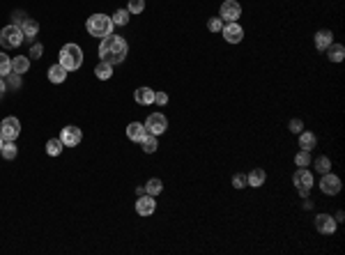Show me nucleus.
Here are the masks:
<instances>
[{
	"mask_svg": "<svg viewBox=\"0 0 345 255\" xmlns=\"http://www.w3.org/2000/svg\"><path fill=\"white\" fill-rule=\"evenodd\" d=\"M157 209V202H155V196H150V193H143V196L136 200V212L141 216H150V214H155Z\"/></svg>",
	"mask_w": 345,
	"mask_h": 255,
	"instance_id": "ddd939ff",
	"label": "nucleus"
},
{
	"mask_svg": "<svg viewBox=\"0 0 345 255\" xmlns=\"http://www.w3.org/2000/svg\"><path fill=\"white\" fill-rule=\"evenodd\" d=\"M30 69V58L28 55H14L12 58V71L14 74H25Z\"/></svg>",
	"mask_w": 345,
	"mask_h": 255,
	"instance_id": "f3484780",
	"label": "nucleus"
},
{
	"mask_svg": "<svg viewBox=\"0 0 345 255\" xmlns=\"http://www.w3.org/2000/svg\"><path fill=\"white\" fill-rule=\"evenodd\" d=\"M290 131H292V133H302V131H304V122H302V120H290Z\"/></svg>",
	"mask_w": 345,
	"mask_h": 255,
	"instance_id": "c9c22d12",
	"label": "nucleus"
},
{
	"mask_svg": "<svg viewBox=\"0 0 345 255\" xmlns=\"http://www.w3.org/2000/svg\"><path fill=\"white\" fill-rule=\"evenodd\" d=\"M62 147H65V145H62L60 138H51V140L46 142V154L48 156H58L60 152H62Z\"/></svg>",
	"mask_w": 345,
	"mask_h": 255,
	"instance_id": "bb28decb",
	"label": "nucleus"
},
{
	"mask_svg": "<svg viewBox=\"0 0 345 255\" xmlns=\"http://www.w3.org/2000/svg\"><path fill=\"white\" fill-rule=\"evenodd\" d=\"M111 18H113V25H127L129 23V12L127 9H118Z\"/></svg>",
	"mask_w": 345,
	"mask_h": 255,
	"instance_id": "c85d7f7f",
	"label": "nucleus"
},
{
	"mask_svg": "<svg viewBox=\"0 0 345 255\" xmlns=\"http://www.w3.org/2000/svg\"><path fill=\"white\" fill-rule=\"evenodd\" d=\"M246 179H249V186H262L265 184V179H267V175H265V170L262 168H253V170L246 175Z\"/></svg>",
	"mask_w": 345,
	"mask_h": 255,
	"instance_id": "6ab92c4d",
	"label": "nucleus"
},
{
	"mask_svg": "<svg viewBox=\"0 0 345 255\" xmlns=\"http://www.w3.org/2000/svg\"><path fill=\"white\" fill-rule=\"evenodd\" d=\"M316 170L318 172H332V161L327 159V156H318V161H316Z\"/></svg>",
	"mask_w": 345,
	"mask_h": 255,
	"instance_id": "c756f323",
	"label": "nucleus"
},
{
	"mask_svg": "<svg viewBox=\"0 0 345 255\" xmlns=\"http://www.w3.org/2000/svg\"><path fill=\"white\" fill-rule=\"evenodd\" d=\"M207 30H209V32H221V30H223V18H221V16L209 18V21H207Z\"/></svg>",
	"mask_w": 345,
	"mask_h": 255,
	"instance_id": "2f4dec72",
	"label": "nucleus"
},
{
	"mask_svg": "<svg viewBox=\"0 0 345 255\" xmlns=\"http://www.w3.org/2000/svg\"><path fill=\"white\" fill-rule=\"evenodd\" d=\"M145 129H148V133H155V136H161V133H166V129H168L166 115H164V113H152V115H148Z\"/></svg>",
	"mask_w": 345,
	"mask_h": 255,
	"instance_id": "0eeeda50",
	"label": "nucleus"
},
{
	"mask_svg": "<svg viewBox=\"0 0 345 255\" xmlns=\"http://www.w3.org/2000/svg\"><path fill=\"white\" fill-rule=\"evenodd\" d=\"M242 16V5H239L237 0H223V5H221V18L223 21H237Z\"/></svg>",
	"mask_w": 345,
	"mask_h": 255,
	"instance_id": "1a4fd4ad",
	"label": "nucleus"
},
{
	"mask_svg": "<svg viewBox=\"0 0 345 255\" xmlns=\"http://www.w3.org/2000/svg\"><path fill=\"white\" fill-rule=\"evenodd\" d=\"M18 133H21V122H18V118L9 115V118H5L0 122V136H2V140H16Z\"/></svg>",
	"mask_w": 345,
	"mask_h": 255,
	"instance_id": "423d86ee",
	"label": "nucleus"
},
{
	"mask_svg": "<svg viewBox=\"0 0 345 255\" xmlns=\"http://www.w3.org/2000/svg\"><path fill=\"white\" fill-rule=\"evenodd\" d=\"M60 140H62L65 147H76L78 142L83 140V133H81L78 127H65V129L60 131Z\"/></svg>",
	"mask_w": 345,
	"mask_h": 255,
	"instance_id": "9d476101",
	"label": "nucleus"
},
{
	"mask_svg": "<svg viewBox=\"0 0 345 255\" xmlns=\"http://www.w3.org/2000/svg\"><path fill=\"white\" fill-rule=\"evenodd\" d=\"M148 133V129H145V125H141V122H131L129 127H127V138L134 142H141V138Z\"/></svg>",
	"mask_w": 345,
	"mask_h": 255,
	"instance_id": "2eb2a0df",
	"label": "nucleus"
},
{
	"mask_svg": "<svg viewBox=\"0 0 345 255\" xmlns=\"http://www.w3.org/2000/svg\"><path fill=\"white\" fill-rule=\"evenodd\" d=\"M0 154H2V159H7V161L16 159V145H14V140H5V142H2Z\"/></svg>",
	"mask_w": 345,
	"mask_h": 255,
	"instance_id": "a878e982",
	"label": "nucleus"
},
{
	"mask_svg": "<svg viewBox=\"0 0 345 255\" xmlns=\"http://www.w3.org/2000/svg\"><path fill=\"white\" fill-rule=\"evenodd\" d=\"M292 184H295V189L299 191V196H309V191L313 189V175H311L306 168H299L295 175H292Z\"/></svg>",
	"mask_w": 345,
	"mask_h": 255,
	"instance_id": "39448f33",
	"label": "nucleus"
},
{
	"mask_svg": "<svg viewBox=\"0 0 345 255\" xmlns=\"http://www.w3.org/2000/svg\"><path fill=\"white\" fill-rule=\"evenodd\" d=\"M320 191L327 193V196H336L341 191V179L336 175H332V172H325L320 179Z\"/></svg>",
	"mask_w": 345,
	"mask_h": 255,
	"instance_id": "f8f14e48",
	"label": "nucleus"
},
{
	"mask_svg": "<svg viewBox=\"0 0 345 255\" xmlns=\"http://www.w3.org/2000/svg\"><path fill=\"white\" fill-rule=\"evenodd\" d=\"M316 142H318V138L313 136L311 131H302V133H299V147L306 149V152H311V149L316 147Z\"/></svg>",
	"mask_w": 345,
	"mask_h": 255,
	"instance_id": "412c9836",
	"label": "nucleus"
},
{
	"mask_svg": "<svg viewBox=\"0 0 345 255\" xmlns=\"http://www.w3.org/2000/svg\"><path fill=\"white\" fill-rule=\"evenodd\" d=\"M143 189H145V193H150V196H159L161 191H164V184H161L159 177H152V179H148V184H145Z\"/></svg>",
	"mask_w": 345,
	"mask_h": 255,
	"instance_id": "393cba45",
	"label": "nucleus"
},
{
	"mask_svg": "<svg viewBox=\"0 0 345 255\" xmlns=\"http://www.w3.org/2000/svg\"><path fill=\"white\" fill-rule=\"evenodd\" d=\"M21 30H23L25 39H32V37L39 32V25H37V21H32V18H23V23H21Z\"/></svg>",
	"mask_w": 345,
	"mask_h": 255,
	"instance_id": "b1692460",
	"label": "nucleus"
},
{
	"mask_svg": "<svg viewBox=\"0 0 345 255\" xmlns=\"http://www.w3.org/2000/svg\"><path fill=\"white\" fill-rule=\"evenodd\" d=\"M232 186H235V189H244V186H249V179H246L244 172H237V175L232 177Z\"/></svg>",
	"mask_w": 345,
	"mask_h": 255,
	"instance_id": "72a5a7b5",
	"label": "nucleus"
},
{
	"mask_svg": "<svg viewBox=\"0 0 345 255\" xmlns=\"http://www.w3.org/2000/svg\"><path fill=\"white\" fill-rule=\"evenodd\" d=\"M295 163H297L299 168H306V166L311 163V154L306 152V149H302V152H299V154L295 156Z\"/></svg>",
	"mask_w": 345,
	"mask_h": 255,
	"instance_id": "473e14b6",
	"label": "nucleus"
},
{
	"mask_svg": "<svg viewBox=\"0 0 345 255\" xmlns=\"http://www.w3.org/2000/svg\"><path fill=\"white\" fill-rule=\"evenodd\" d=\"M23 39H25L23 30H21V25H16V23L5 25V28L0 30V44H2L5 48L21 46V44H23Z\"/></svg>",
	"mask_w": 345,
	"mask_h": 255,
	"instance_id": "20e7f679",
	"label": "nucleus"
},
{
	"mask_svg": "<svg viewBox=\"0 0 345 255\" xmlns=\"http://www.w3.org/2000/svg\"><path fill=\"white\" fill-rule=\"evenodd\" d=\"M336 219H334L332 214H318L316 216V230L320 235H334L336 232Z\"/></svg>",
	"mask_w": 345,
	"mask_h": 255,
	"instance_id": "9b49d317",
	"label": "nucleus"
},
{
	"mask_svg": "<svg viewBox=\"0 0 345 255\" xmlns=\"http://www.w3.org/2000/svg\"><path fill=\"white\" fill-rule=\"evenodd\" d=\"M327 55L332 62H341L345 58V46L343 44H329L327 46Z\"/></svg>",
	"mask_w": 345,
	"mask_h": 255,
	"instance_id": "4be33fe9",
	"label": "nucleus"
},
{
	"mask_svg": "<svg viewBox=\"0 0 345 255\" xmlns=\"http://www.w3.org/2000/svg\"><path fill=\"white\" fill-rule=\"evenodd\" d=\"M223 37H226L228 44H239L242 39H244V30H242V25L237 23V21H230V23H223Z\"/></svg>",
	"mask_w": 345,
	"mask_h": 255,
	"instance_id": "6e6552de",
	"label": "nucleus"
},
{
	"mask_svg": "<svg viewBox=\"0 0 345 255\" xmlns=\"http://www.w3.org/2000/svg\"><path fill=\"white\" fill-rule=\"evenodd\" d=\"M5 90H7V85H5V81H2V76H0V97L5 95Z\"/></svg>",
	"mask_w": 345,
	"mask_h": 255,
	"instance_id": "4c0bfd02",
	"label": "nucleus"
},
{
	"mask_svg": "<svg viewBox=\"0 0 345 255\" xmlns=\"http://www.w3.org/2000/svg\"><path fill=\"white\" fill-rule=\"evenodd\" d=\"M9 74H12V58L5 53H0V76L5 78V76H9Z\"/></svg>",
	"mask_w": 345,
	"mask_h": 255,
	"instance_id": "cd10ccee",
	"label": "nucleus"
},
{
	"mask_svg": "<svg viewBox=\"0 0 345 255\" xmlns=\"http://www.w3.org/2000/svg\"><path fill=\"white\" fill-rule=\"evenodd\" d=\"M42 53H44V46H42V44H32V46H30V58L39 60V58H42Z\"/></svg>",
	"mask_w": 345,
	"mask_h": 255,
	"instance_id": "f704fd0d",
	"label": "nucleus"
},
{
	"mask_svg": "<svg viewBox=\"0 0 345 255\" xmlns=\"http://www.w3.org/2000/svg\"><path fill=\"white\" fill-rule=\"evenodd\" d=\"M60 65L65 67L67 71H76L78 67L83 65V51L78 44H65L60 51Z\"/></svg>",
	"mask_w": 345,
	"mask_h": 255,
	"instance_id": "7ed1b4c3",
	"label": "nucleus"
},
{
	"mask_svg": "<svg viewBox=\"0 0 345 255\" xmlns=\"http://www.w3.org/2000/svg\"><path fill=\"white\" fill-rule=\"evenodd\" d=\"M141 147H143L145 154H152V152H157L159 142H157V136H155V133H145V136L141 138Z\"/></svg>",
	"mask_w": 345,
	"mask_h": 255,
	"instance_id": "aec40b11",
	"label": "nucleus"
},
{
	"mask_svg": "<svg viewBox=\"0 0 345 255\" xmlns=\"http://www.w3.org/2000/svg\"><path fill=\"white\" fill-rule=\"evenodd\" d=\"M2 142H5V140H2V136H0V149H2Z\"/></svg>",
	"mask_w": 345,
	"mask_h": 255,
	"instance_id": "58836bf2",
	"label": "nucleus"
},
{
	"mask_svg": "<svg viewBox=\"0 0 345 255\" xmlns=\"http://www.w3.org/2000/svg\"><path fill=\"white\" fill-rule=\"evenodd\" d=\"M127 53H129V44H127L125 37L108 35V37H104L99 44V55L104 62H108V65H120V62H125Z\"/></svg>",
	"mask_w": 345,
	"mask_h": 255,
	"instance_id": "f257e3e1",
	"label": "nucleus"
},
{
	"mask_svg": "<svg viewBox=\"0 0 345 255\" xmlns=\"http://www.w3.org/2000/svg\"><path fill=\"white\" fill-rule=\"evenodd\" d=\"M65 78H67V69L60 65V62L53 67H48V81H51V83H62Z\"/></svg>",
	"mask_w": 345,
	"mask_h": 255,
	"instance_id": "a211bd4d",
	"label": "nucleus"
},
{
	"mask_svg": "<svg viewBox=\"0 0 345 255\" xmlns=\"http://www.w3.org/2000/svg\"><path fill=\"white\" fill-rule=\"evenodd\" d=\"M95 74H97V78H99V81H108V78L113 76V65H108V62H104V60H101L99 65L95 67Z\"/></svg>",
	"mask_w": 345,
	"mask_h": 255,
	"instance_id": "5701e85b",
	"label": "nucleus"
},
{
	"mask_svg": "<svg viewBox=\"0 0 345 255\" xmlns=\"http://www.w3.org/2000/svg\"><path fill=\"white\" fill-rule=\"evenodd\" d=\"M134 99H136V104H141V106H150V104H155V90L138 88L136 92H134Z\"/></svg>",
	"mask_w": 345,
	"mask_h": 255,
	"instance_id": "4468645a",
	"label": "nucleus"
},
{
	"mask_svg": "<svg viewBox=\"0 0 345 255\" xmlns=\"http://www.w3.org/2000/svg\"><path fill=\"white\" fill-rule=\"evenodd\" d=\"M155 104L166 106V104H168V95H166V92H155Z\"/></svg>",
	"mask_w": 345,
	"mask_h": 255,
	"instance_id": "e433bc0d",
	"label": "nucleus"
},
{
	"mask_svg": "<svg viewBox=\"0 0 345 255\" xmlns=\"http://www.w3.org/2000/svg\"><path fill=\"white\" fill-rule=\"evenodd\" d=\"M85 28H88V32L92 37H99V39H104V37L113 35V18L106 16V14H92V16L85 21Z\"/></svg>",
	"mask_w": 345,
	"mask_h": 255,
	"instance_id": "f03ea898",
	"label": "nucleus"
},
{
	"mask_svg": "<svg viewBox=\"0 0 345 255\" xmlns=\"http://www.w3.org/2000/svg\"><path fill=\"white\" fill-rule=\"evenodd\" d=\"M329 44H334L332 30H318L316 32V48L318 51H327Z\"/></svg>",
	"mask_w": 345,
	"mask_h": 255,
	"instance_id": "dca6fc26",
	"label": "nucleus"
},
{
	"mask_svg": "<svg viewBox=\"0 0 345 255\" xmlns=\"http://www.w3.org/2000/svg\"><path fill=\"white\" fill-rule=\"evenodd\" d=\"M143 9H145V0H129V7H127L129 14H141Z\"/></svg>",
	"mask_w": 345,
	"mask_h": 255,
	"instance_id": "7c9ffc66",
	"label": "nucleus"
}]
</instances>
